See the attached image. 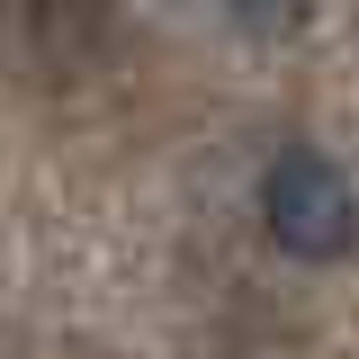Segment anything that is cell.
Returning a JSON list of instances; mask_svg holds the SVG:
<instances>
[{
	"label": "cell",
	"instance_id": "1",
	"mask_svg": "<svg viewBox=\"0 0 359 359\" xmlns=\"http://www.w3.org/2000/svg\"><path fill=\"white\" fill-rule=\"evenodd\" d=\"M261 233L287 261H341L359 243V198L341 162H323L314 144H278L261 171Z\"/></svg>",
	"mask_w": 359,
	"mask_h": 359
}]
</instances>
